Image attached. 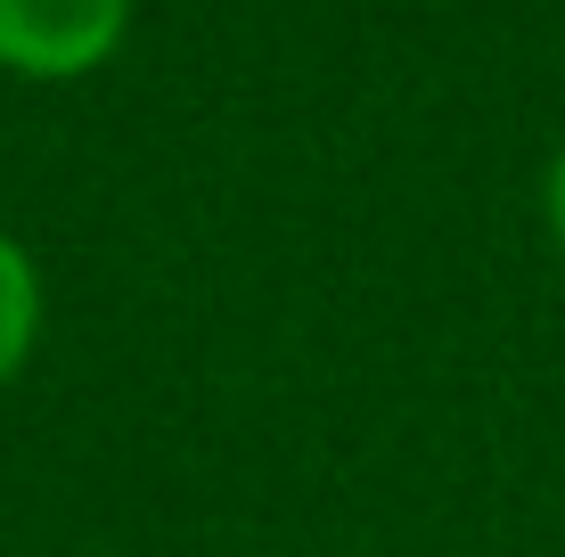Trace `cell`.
Listing matches in <instances>:
<instances>
[{"label": "cell", "mask_w": 565, "mask_h": 557, "mask_svg": "<svg viewBox=\"0 0 565 557\" xmlns=\"http://www.w3.org/2000/svg\"><path fill=\"white\" fill-rule=\"evenodd\" d=\"M33 336H42V271H33V255L0 229V394L25 369Z\"/></svg>", "instance_id": "obj_2"}, {"label": "cell", "mask_w": 565, "mask_h": 557, "mask_svg": "<svg viewBox=\"0 0 565 557\" xmlns=\"http://www.w3.org/2000/svg\"><path fill=\"white\" fill-rule=\"evenodd\" d=\"M541 214H550V238L565 246V148L550 157V172H541Z\"/></svg>", "instance_id": "obj_3"}, {"label": "cell", "mask_w": 565, "mask_h": 557, "mask_svg": "<svg viewBox=\"0 0 565 557\" xmlns=\"http://www.w3.org/2000/svg\"><path fill=\"white\" fill-rule=\"evenodd\" d=\"M131 33V0H0V66L25 83H83Z\"/></svg>", "instance_id": "obj_1"}]
</instances>
